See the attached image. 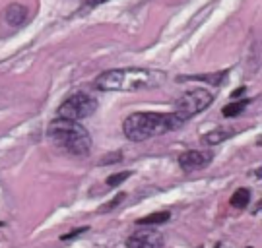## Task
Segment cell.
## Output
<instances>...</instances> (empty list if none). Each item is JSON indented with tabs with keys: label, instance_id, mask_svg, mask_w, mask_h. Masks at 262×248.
<instances>
[{
	"label": "cell",
	"instance_id": "obj_1",
	"mask_svg": "<svg viewBox=\"0 0 262 248\" xmlns=\"http://www.w3.org/2000/svg\"><path fill=\"white\" fill-rule=\"evenodd\" d=\"M165 82V72L150 70V68H119L107 70L97 80L95 87L101 92H136L150 89Z\"/></svg>",
	"mask_w": 262,
	"mask_h": 248
},
{
	"label": "cell",
	"instance_id": "obj_2",
	"mask_svg": "<svg viewBox=\"0 0 262 248\" xmlns=\"http://www.w3.org/2000/svg\"><path fill=\"white\" fill-rule=\"evenodd\" d=\"M181 124L183 120L175 112H134L124 120L122 128L128 140L144 142V140L167 134L171 130H177Z\"/></svg>",
	"mask_w": 262,
	"mask_h": 248
},
{
	"label": "cell",
	"instance_id": "obj_3",
	"mask_svg": "<svg viewBox=\"0 0 262 248\" xmlns=\"http://www.w3.org/2000/svg\"><path fill=\"white\" fill-rule=\"evenodd\" d=\"M49 138L55 142L60 149L74 155H88L92 149V138L88 130L78 124L76 120L56 119L49 126Z\"/></svg>",
	"mask_w": 262,
	"mask_h": 248
},
{
	"label": "cell",
	"instance_id": "obj_4",
	"mask_svg": "<svg viewBox=\"0 0 262 248\" xmlns=\"http://www.w3.org/2000/svg\"><path fill=\"white\" fill-rule=\"evenodd\" d=\"M212 101H214V95L210 92H206V89H192V92L185 93L183 97H179L173 112L185 122V120L192 119L198 112H202L204 109H208L212 105Z\"/></svg>",
	"mask_w": 262,
	"mask_h": 248
},
{
	"label": "cell",
	"instance_id": "obj_5",
	"mask_svg": "<svg viewBox=\"0 0 262 248\" xmlns=\"http://www.w3.org/2000/svg\"><path fill=\"white\" fill-rule=\"evenodd\" d=\"M95 109H97V101H95L94 97H90V95H85V93H76V95L68 97V99L60 105L58 117L78 122V120L92 117L95 112Z\"/></svg>",
	"mask_w": 262,
	"mask_h": 248
},
{
	"label": "cell",
	"instance_id": "obj_6",
	"mask_svg": "<svg viewBox=\"0 0 262 248\" xmlns=\"http://www.w3.org/2000/svg\"><path fill=\"white\" fill-rule=\"evenodd\" d=\"M212 163L210 151H187L179 157V165L183 171H198Z\"/></svg>",
	"mask_w": 262,
	"mask_h": 248
},
{
	"label": "cell",
	"instance_id": "obj_7",
	"mask_svg": "<svg viewBox=\"0 0 262 248\" xmlns=\"http://www.w3.org/2000/svg\"><path fill=\"white\" fill-rule=\"evenodd\" d=\"M161 235L154 231H144V233H134L130 239L126 240L128 248H159L161 246Z\"/></svg>",
	"mask_w": 262,
	"mask_h": 248
},
{
	"label": "cell",
	"instance_id": "obj_8",
	"mask_svg": "<svg viewBox=\"0 0 262 248\" xmlns=\"http://www.w3.org/2000/svg\"><path fill=\"white\" fill-rule=\"evenodd\" d=\"M4 19H6V24L12 26V28H19L28 19V8L24 4H10L8 8H6V12H4Z\"/></svg>",
	"mask_w": 262,
	"mask_h": 248
},
{
	"label": "cell",
	"instance_id": "obj_9",
	"mask_svg": "<svg viewBox=\"0 0 262 248\" xmlns=\"http://www.w3.org/2000/svg\"><path fill=\"white\" fill-rule=\"evenodd\" d=\"M249 202H251V192H249L247 188H239V190L231 196V206L237 208V210H243Z\"/></svg>",
	"mask_w": 262,
	"mask_h": 248
},
{
	"label": "cell",
	"instance_id": "obj_10",
	"mask_svg": "<svg viewBox=\"0 0 262 248\" xmlns=\"http://www.w3.org/2000/svg\"><path fill=\"white\" fill-rule=\"evenodd\" d=\"M231 134H233L231 130L217 128V130H214V132H208L206 136H204V144H210V146H214V144H220V142L227 140L229 136H231Z\"/></svg>",
	"mask_w": 262,
	"mask_h": 248
},
{
	"label": "cell",
	"instance_id": "obj_11",
	"mask_svg": "<svg viewBox=\"0 0 262 248\" xmlns=\"http://www.w3.org/2000/svg\"><path fill=\"white\" fill-rule=\"evenodd\" d=\"M171 213L169 212H159V213H151L148 217H142V219L136 221V225H159V223H165L169 221Z\"/></svg>",
	"mask_w": 262,
	"mask_h": 248
},
{
	"label": "cell",
	"instance_id": "obj_12",
	"mask_svg": "<svg viewBox=\"0 0 262 248\" xmlns=\"http://www.w3.org/2000/svg\"><path fill=\"white\" fill-rule=\"evenodd\" d=\"M249 105V101L245 99V101H237V103H231V105H227L224 109V117H227V119H231V117H235V115H239L241 110L245 109Z\"/></svg>",
	"mask_w": 262,
	"mask_h": 248
},
{
	"label": "cell",
	"instance_id": "obj_13",
	"mask_svg": "<svg viewBox=\"0 0 262 248\" xmlns=\"http://www.w3.org/2000/svg\"><path fill=\"white\" fill-rule=\"evenodd\" d=\"M130 175H132L130 171H124V173H117V175H111L109 178H107V184H109V186H119V184L124 183V181H126V178H128Z\"/></svg>",
	"mask_w": 262,
	"mask_h": 248
},
{
	"label": "cell",
	"instance_id": "obj_14",
	"mask_svg": "<svg viewBox=\"0 0 262 248\" xmlns=\"http://www.w3.org/2000/svg\"><path fill=\"white\" fill-rule=\"evenodd\" d=\"M122 200H124V194H119V196H117V198H115L111 204H107V206H103V208H101V212H109V210H113V208H117V206H119Z\"/></svg>",
	"mask_w": 262,
	"mask_h": 248
},
{
	"label": "cell",
	"instance_id": "obj_15",
	"mask_svg": "<svg viewBox=\"0 0 262 248\" xmlns=\"http://www.w3.org/2000/svg\"><path fill=\"white\" fill-rule=\"evenodd\" d=\"M103 2H107V0H84V6L90 10V8H95V6H99V4H103Z\"/></svg>",
	"mask_w": 262,
	"mask_h": 248
},
{
	"label": "cell",
	"instance_id": "obj_16",
	"mask_svg": "<svg viewBox=\"0 0 262 248\" xmlns=\"http://www.w3.org/2000/svg\"><path fill=\"white\" fill-rule=\"evenodd\" d=\"M85 231H88V227H84V229H76V231H72V233H68V235H64V237H62V240L74 239V237H78L80 233H85Z\"/></svg>",
	"mask_w": 262,
	"mask_h": 248
},
{
	"label": "cell",
	"instance_id": "obj_17",
	"mask_svg": "<svg viewBox=\"0 0 262 248\" xmlns=\"http://www.w3.org/2000/svg\"><path fill=\"white\" fill-rule=\"evenodd\" d=\"M243 93H245V87H241V89H237V92L231 93V97H233V99H237V97H241Z\"/></svg>",
	"mask_w": 262,
	"mask_h": 248
},
{
	"label": "cell",
	"instance_id": "obj_18",
	"mask_svg": "<svg viewBox=\"0 0 262 248\" xmlns=\"http://www.w3.org/2000/svg\"><path fill=\"white\" fill-rule=\"evenodd\" d=\"M249 248H251V246H249Z\"/></svg>",
	"mask_w": 262,
	"mask_h": 248
}]
</instances>
